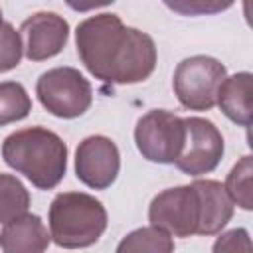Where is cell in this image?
<instances>
[{
    "label": "cell",
    "mask_w": 253,
    "mask_h": 253,
    "mask_svg": "<svg viewBox=\"0 0 253 253\" xmlns=\"http://www.w3.org/2000/svg\"><path fill=\"white\" fill-rule=\"evenodd\" d=\"M75 45L87 71L111 85H132L148 79L156 67L154 40L125 26L117 14H95L79 22Z\"/></svg>",
    "instance_id": "cell-1"
},
{
    "label": "cell",
    "mask_w": 253,
    "mask_h": 253,
    "mask_svg": "<svg viewBox=\"0 0 253 253\" xmlns=\"http://www.w3.org/2000/svg\"><path fill=\"white\" fill-rule=\"evenodd\" d=\"M2 158L36 188H55L67 172V144L45 126H28L8 134L2 142Z\"/></svg>",
    "instance_id": "cell-2"
},
{
    "label": "cell",
    "mask_w": 253,
    "mask_h": 253,
    "mask_svg": "<svg viewBox=\"0 0 253 253\" xmlns=\"http://www.w3.org/2000/svg\"><path fill=\"white\" fill-rule=\"evenodd\" d=\"M49 237L63 249H83L99 241L107 229V210L91 194L59 192L47 213Z\"/></svg>",
    "instance_id": "cell-3"
},
{
    "label": "cell",
    "mask_w": 253,
    "mask_h": 253,
    "mask_svg": "<svg viewBox=\"0 0 253 253\" xmlns=\"http://www.w3.org/2000/svg\"><path fill=\"white\" fill-rule=\"evenodd\" d=\"M150 225L168 231L174 237H190L202 233L204 204L198 182L166 188L156 194L148 206Z\"/></svg>",
    "instance_id": "cell-4"
},
{
    "label": "cell",
    "mask_w": 253,
    "mask_h": 253,
    "mask_svg": "<svg viewBox=\"0 0 253 253\" xmlns=\"http://www.w3.org/2000/svg\"><path fill=\"white\" fill-rule=\"evenodd\" d=\"M225 77L227 69L219 59L210 55L186 57L174 69V95L190 111H210L215 107L217 89Z\"/></svg>",
    "instance_id": "cell-5"
},
{
    "label": "cell",
    "mask_w": 253,
    "mask_h": 253,
    "mask_svg": "<svg viewBox=\"0 0 253 253\" xmlns=\"http://www.w3.org/2000/svg\"><path fill=\"white\" fill-rule=\"evenodd\" d=\"M42 107L59 119H77L93 103L91 83L75 67H53L43 71L36 83Z\"/></svg>",
    "instance_id": "cell-6"
},
{
    "label": "cell",
    "mask_w": 253,
    "mask_h": 253,
    "mask_svg": "<svg viewBox=\"0 0 253 253\" xmlns=\"http://www.w3.org/2000/svg\"><path fill=\"white\" fill-rule=\"evenodd\" d=\"M134 142L142 158L156 164H174L186 144V123L170 111L152 109L136 121Z\"/></svg>",
    "instance_id": "cell-7"
},
{
    "label": "cell",
    "mask_w": 253,
    "mask_h": 253,
    "mask_svg": "<svg viewBox=\"0 0 253 253\" xmlns=\"http://www.w3.org/2000/svg\"><path fill=\"white\" fill-rule=\"evenodd\" d=\"M186 144L178 160L176 168L188 176L210 174L221 162L225 144L219 128L202 117H186Z\"/></svg>",
    "instance_id": "cell-8"
},
{
    "label": "cell",
    "mask_w": 253,
    "mask_h": 253,
    "mask_svg": "<svg viewBox=\"0 0 253 253\" xmlns=\"http://www.w3.org/2000/svg\"><path fill=\"white\" fill-rule=\"evenodd\" d=\"M119 170L121 154L109 136L91 134L79 142L75 150V174L85 186L107 190L117 180Z\"/></svg>",
    "instance_id": "cell-9"
},
{
    "label": "cell",
    "mask_w": 253,
    "mask_h": 253,
    "mask_svg": "<svg viewBox=\"0 0 253 253\" xmlns=\"http://www.w3.org/2000/svg\"><path fill=\"white\" fill-rule=\"evenodd\" d=\"M24 55L30 61H43L57 55L69 38V24L55 12H36L20 26Z\"/></svg>",
    "instance_id": "cell-10"
},
{
    "label": "cell",
    "mask_w": 253,
    "mask_h": 253,
    "mask_svg": "<svg viewBox=\"0 0 253 253\" xmlns=\"http://www.w3.org/2000/svg\"><path fill=\"white\" fill-rule=\"evenodd\" d=\"M49 241L47 227L36 213H24L0 231V249L4 253H43Z\"/></svg>",
    "instance_id": "cell-11"
},
{
    "label": "cell",
    "mask_w": 253,
    "mask_h": 253,
    "mask_svg": "<svg viewBox=\"0 0 253 253\" xmlns=\"http://www.w3.org/2000/svg\"><path fill=\"white\" fill-rule=\"evenodd\" d=\"M251 87L253 75L249 71H239L225 77L217 89L215 105L239 126L251 125Z\"/></svg>",
    "instance_id": "cell-12"
},
{
    "label": "cell",
    "mask_w": 253,
    "mask_h": 253,
    "mask_svg": "<svg viewBox=\"0 0 253 253\" xmlns=\"http://www.w3.org/2000/svg\"><path fill=\"white\" fill-rule=\"evenodd\" d=\"M196 182L204 204V223L200 235H215L233 217V202L229 200L221 182L217 180H196Z\"/></svg>",
    "instance_id": "cell-13"
},
{
    "label": "cell",
    "mask_w": 253,
    "mask_h": 253,
    "mask_svg": "<svg viewBox=\"0 0 253 253\" xmlns=\"http://www.w3.org/2000/svg\"><path fill=\"white\" fill-rule=\"evenodd\" d=\"M115 253H174V239L168 231L146 225L126 233Z\"/></svg>",
    "instance_id": "cell-14"
},
{
    "label": "cell",
    "mask_w": 253,
    "mask_h": 253,
    "mask_svg": "<svg viewBox=\"0 0 253 253\" xmlns=\"http://www.w3.org/2000/svg\"><path fill=\"white\" fill-rule=\"evenodd\" d=\"M30 208V192L12 174H0V223H10Z\"/></svg>",
    "instance_id": "cell-15"
},
{
    "label": "cell",
    "mask_w": 253,
    "mask_h": 253,
    "mask_svg": "<svg viewBox=\"0 0 253 253\" xmlns=\"http://www.w3.org/2000/svg\"><path fill=\"white\" fill-rule=\"evenodd\" d=\"M251 174H253V158L241 156L233 168L229 170L225 178V192L233 204H237L241 210L251 211L253 210V192H251Z\"/></svg>",
    "instance_id": "cell-16"
},
{
    "label": "cell",
    "mask_w": 253,
    "mask_h": 253,
    "mask_svg": "<svg viewBox=\"0 0 253 253\" xmlns=\"http://www.w3.org/2000/svg\"><path fill=\"white\" fill-rule=\"evenodd\" d=\"M32 111V99L26 87L18 81L0 83V126L22 121Z\"/></svg>",
    "instance_id": "cell-17"
},
{
    "label": "cell",
    "mask_w": 253,
    "mask_h": 253,
    "mask_svg": "<svg viewBox=\"0 0 253 253\" xmlns=\"http://www.w3.org/2000/svg\"><path fill=\"white\" fill-rule=\"evenodd\" d=\"M24 55L22 38L20 32L10 22H4L0 26V73H6L20 65V59Z\"/></svg>",
    "instance_id": "cell-18"
},
{
    "label": "cell",
    "mask_w": 253,
    "mask_h": 253,
    "mask_svg": "<svg viewBox=\"0 0 253 253\" xmlns=\"http://www.w3.org/2000/svg\"><path fill=\"white\" fill-rule=\"evenodd\" d=\"M211 253H251V237L245 227H235L221 233L211 247Z\"/></svg>",
    "instance_id": "cell-19"
},
{
    "label": "cell",
    "mask_w": 253,
    "mask_h": 253,
    "mask_svg": "<svg viewBox=\"0 0 253 253\" xmlns=\"http://www.w3.org/2000/svg\"><path fill=\"white\" fill-rule=\"evenodd\" d=\"M168 8L184 14V16H194V14H213L219 10H225L231 6V2H217V0H180V2H164Z\"/></svg>",
    "instance_id": "cell-20"
},
{
    "label": "cell",
    "mask_w": 253,
    "mask_h": 253,
    "mask_svg": "<svg viewBox=\"0 0 253 253\" xmlns=\"http://www.w3.org/2000/svg\"><path fill=\"white\" fill-rule=\"evenodd\" d=\"M4 24V20H2V8H0V26Z\"/></svg>",
    "instance_id": "cell-21"
}]
</instances>
